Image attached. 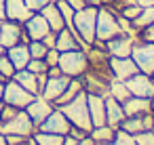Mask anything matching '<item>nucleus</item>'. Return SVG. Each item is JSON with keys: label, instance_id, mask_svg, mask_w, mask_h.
Instances as JSON below:
<instances>
[{"label": "nucleus", "instance_id": "1", "mask_svg": "<svg viewBox=\"0 0 154 145\" xmlns=\"http://www.w3.org/2000/svg\"><path fill=\"white\" fill-rule=\"evenodd\" d=\"M74 32L78 36V40L82 42L85 51L95 42V25H97V9L95 7H85L80 11L74 13Z\"/></svg>", "mask_w": 154, "mask_h": 145}, {"label": "nucleus", "instance_id": "2", "mask_svg": "<svg viewBox=\"0 0 154 145\" xmlns=\"http://www.w3.org/2000/svg\"><path fill=\"white\" fill-rule=\"evenodd\" d=\"M57 109H61V114L70 120L72 126H78V128L91 132L93 122H91V116H89V105H87V93H85V90H82L80 95H76L70 103L59 105Z\"/></svg>", "mask_w": 154, "mask_h": 145}, {"label": "nucleus", "instance_id": "3", "mask_svg": "<svg viewBox=\"0 0 154 145\" xmlns=\"http://www.w3.org/2000/svg\"><path fill=\"white\" fill-rule=\"evenodd\" d=\"M59 70L61 74H66L68 78H80L87 70H89V59H87V51L85 49H74V51H66L59 55Z\"/></svg>", "mask_w": 154, "mask_h": 145}, {"label": "nucleus", "instance_id": "4", "mask_svg": "<svg viewBox=\"0 0 154 145\" xmlns=\"http://www.w3.org/2000/svg\"><path fill=\"white\" fill-rule=\"evenodd\" d=\"M122 30L118 25V17L114 11H110L108 7H99L97 9V25H95V40L99 42H108L116 36H120Z\"/></svg>", "mask_w": 154, "mask_h": 145}, {"label": "nucleus", "instance_id": "5", "mask_svg": "<svg viewBox=\"0 0 154 145\" xmlns=\"http://www.w3.org/2000/svg\"><path fill=\"white\" fill-rule=\"evenodd\" d=\"M38 130V126L32 122V118L28 116L26 109H19L17 116H13L7 122H0V132L2 135H19V137H32Z\"/></svg>", "mask_w": 154, "mask_h": 145}, {"label": "nucleus", "instance_id": "6", "mask_svg": "<svg viewBox=\"0 0 154 145\" xmlns=\"http://www.w3.org/2000/svg\"><path fill=\"white\" fill-rule=\"evenodd\" d=\"M131 59L135 61L139 72L152 76V72H154V42L137 38L133 44V51H131Z\"/></svg>", "mask_w": 154, "mask_h": 145}, {"label": "nucleus", "instance_id": "7", "mask_svg": "<svg viewBox=\"0 0 154 145\" xmlns=\"http://www.w3.org/2000/svg\"><path fill=\"white\" fill-rule=\"evenodd\" d=\"M38 95H32L30 90H26L19 82H15L13 78L7 80L5 84V95H2V101L7 105H13V107H19V109H26Z\"/></svg>", "mask_w": 154, "mask_h": 145}, {"label": "nucleus", "instance_id": "8", "mask_svg": "<svg viewBox=\"0 0 154 145\" xmlns=\"http://www.w3.org/2000/svg\"><path fill=\"white\" fill-rule=\"evenodd\" d=\"M0 42H2L5 49H11L19 42H30L26 32H23V23H17V21H9L5 19L2 23H0Z\"/></svg>", "mask_w": 154, "mask_h": 145}, {"label": "nucleus", "instance_id": "9", "mask_svg": "<svg viewBox=\"0 0 154 145\" xmlns=\"http://www.w3.org/2000/svg\"><path fill=\"white\" fill-rule=\"evenodd\" d=\"M129 93L133 97H143V99H152L154 97V78L150 74L137 72L135 76H131L129 80H125Z\"/></svg>", "mask_w": 154, "mask_h": 145}, {"label": "nucleus", "instance_id": "10", "mask_svg": "<svg viewBox=\"0 0 154 145\" xmlns=\"http://www.w3.org/2000/svg\"><path fill=\"white\" fill-rule=\"evenodd\" d=\"M118 128L129 132V135H137L141 130H152L154 128V114L148 111V114H141V116H129L120 122Z\"/></svg>", "mask_w": 154, "mask_h": 145}, {"label": "nucleus", "instance_id": "11", "mask_svg": "<svg viewBox=\"0 0 154 145\" xmlns=\"http://www.w3.org/2000/svg\"><path fill=\"white\" fill-rule=\"evenodd\" d=\"M110 70H112L114 80H122V82L139 72V67L135 65L131 57H110Z\"/></svg>", "mask_w": 154, "mask_h": 145}, {"label": "nucleus", "instance_id": "12", "mask_svg": "<svg viewBox=\"0 0 154 145\" xmlns=\"http://www.w3.org/2000/svg\"><path fill=\"white\" fill-rule=\"evenodd\" d=\"M80 82H82V88H85L87 95H99V97H108L110 95V82L103 80L101 76L89 72V70L80 76Z\"/></svg>", "mask_w": 154, "mask_h": 145}, {"label": "nucleus", "instance_id": "13", "mask_svg": "<svg viewBox=\"0 0 154 145\" xmlns=\"http://www.w3.org/2000/svg\"><path fill=\"white\" fill-rule=\"evenodd\" d=\"M70 126H72V124H70V120L61 114V109H57V107H55V109L51 111V116H49L40 126H38V130L53 132V135H63V137H66V135L70 132Z\"/></svg>", "mask_w": 154, "mask_h": 145}, {"label": "nucleus", "instance_id": "14", "mask_svg": "<svg viewBox=\"0 0 154 145\" xmlns=\"http://www.w3.org/2000/svg\"><path fill=\"white\" fill-rule=\"evenodd\" d=\"M135 40H137V36L120 34V36L108 40V42H106V49H108L110 57H131V51H133Z\"/></svg>", "mask_w": 154, "mask_h": 145}, {"label": "nucleus", "instance_id": "15", "mask_svg": "<svg viewBox=\"0 0 154 145\" xmlns=\"http://www.w3.org/2000/svg\"><path fill=\"white\" fill-rule=\"evenodd\" d=\"M68 84H70V78H68L66 74H61V76H49V78H47V84H45V88H42V93H40V97H45L47 101L55 103V101L63 95V90H66Z\"/></svg>", "mask_w": 154, "mask_h": 145}, {"label": "nucleus", "instance_id": "16", "mask_svg": "<svg viewBox=\"0 0 154 145\" xmlns=\"http://www.w3.org/2000/svg\"><path fill=\"white\" fill-rule=\"evenodd\" d=\"M53 109H55V105H53L51 101H47L45 97H40V95H38V97H36V99L26 107L28 116L32 118V122H34L36 126H40V124L51 116V111H53Z\"/></svg>", "mask_w": 154, "mask_h": 145}, {"label": "nucleus", "instance_id": "17", "mask_svg": "<svg viewBox=\"0 0 154 145\" xmlns=\"http://www.w3.org/2000/svg\"><path fill=\"white\" fill-rule=\"evenodd\" d=\"M23 32H26L28 40H42V38L51 32V28H49L47 19H45L40 13H34V15L23 23Z\"/></svg>", "mask_w": 154, "mask_h": 145}, {"label": "nucleus", "instance_id": "18", "mask_svg": "<svg viewBox=\"0 0 154 145\" xmlns=\"http://www.w3.org/2000/svg\"><path fill=\"white\" fill-rule=\"evenodd\" d=\"M5 11H7V19L9 21H17V23H26L34 15L23 0H7V2H5Z\"/></svg>", "mask_w": 154, "mask_h": 145}, {"label": "nucleus", "instance_id": "19", "mask_svg": "<svg viewBox=\"0 0 154 145\" xmlns=\"http://www.w3.org/2000/svg\"><path fill=\"white\" fill-rule=\"evenodd\" d=\"M87 105H89V116H91L93 126H103L106 124V97L87 95Z\"/></svg>", "mask_w": 154, "mask_h": 145}, {"label": "nucleus", "instance_id": "20", "mask_svg": "<svg viewBox=\"0 0 154 145\" xmlns=\"http://www.w3.org/2000/svg\"><path fill=\"white\" fill-rule=\"evenodd\" d=\"M125 118H127V116H125L122 103L108 95V97H106V124L112 126V128H118Z\"/></svg>", "mask_w": 154, "mask_h": 145}, {"label": "nucleus", "instance_id": "21", "mask_svg": "<svg viewBox=\"0 0 154 145\" xmlns=\"http://www.w3.org/2000/svg\"><path fill=\"white\" fill-rule=\"evenodd\" d=\"M7 57L11 59V63H13V67H15V70H26V67H28V63H30V59H32L30 49H28V44H26V42H19V44H15V46L7 49Z\"/></svg>", "mask_w": 154, "mask_h": 145}, {"label": "nucleus", "instance_id": "22", "mask_svg": "<svg viewBox=\"0 0 154 145\" xmlns=\"http://www.w3.org/2000/svg\"><path fill=\"white\" fill-rule=\"evenodd\" d=\"M55 49L59 53H66V51H74V49H82V42L78 40V36L70 30V28H63L57 32V42H55Z\"/></svg>", "mask_w": 154, "mask_h": 145}, {"label": "nucleus", "instance_id": "23", "mask_svg": "<svg viewBox=\"0 0 154 145\" xmlns=\"http://www.w3.org/2000/svg\"><path fill=\"white\" fill-rule=\"evenodd\" d=\"M122 109H125V116H141V114H148L152 111V99H143V97H129L125 103H122Z\"/></svg>", "mask_w": 154, "mask_h": 145}, {"label": "nucleus", "instance_id": "24", "mask_svg": "<svg viewBox=\"0 0 154 145\" xmlns=\"http://www.w3.org/2000/svg\"><path fill=\"white\" fill-rule=\"evenodd\" d=\"M40 15L47 19L51 32H59V30L66 28V21H63V17H61V11H59V7H57L55 2H49V4L40 11Z\"/></svg>", "mask_w": 154, "mask_h": 145}, {"label": "nucleus", "instance_id": "25", "mask_svg": "<svg viewBox=\"0 0 154 145\" xmlns=\"http://www.w3.org/2000/svg\"><path fill=\"white\" fill-rule=\"evenodd\" d=\"M13 80L19 82V84H21L26 90H30L32 95H40V90H38V78H36V74H32L30 70H17L15 76H13Z\"/></svg>", "mask_w": 154, "mask_h": 145}, {"label": "nucleus", "instance_id": "26", "mask_svg": "<svg viewBox=\"0 0 154 145\" xmlns=\"http://www.w3.org/2000/svg\"><path fill=\"white\" fill-rule=\"evenodd\" d=\"M89 137L93 139L95 145H103V143L114 141V137H116V128H112V126H108V124H103V126H93L91 132H89Z\"/></svg>", "mask_w": 154, "mask_h": 145}, {"label": "nucleus", "instance_id": "27", "mask_svg": "<svg viewBox=\"0 0 154 145\" xmlns=\"http://www.w3.org/2000/svg\"><path fill=\"white\" fill-rule=\"evenodd\" d=\"M85 88H82V82H80V78H70V84L66 86V90H63V95L53 103L55 107H59V105H66V103H70L76 95H80Z\"/></svg>", "mask_w": 154, "mask_h": 145}, {"label": "nucleus", "instance_id": "28", "mask_svg": "<svg viewBox=\"0 0 154 145\" xmlns=\"http://www.w3.org/2000/svg\"><path fill=\"white\" fill-rule=\"evenodd\" d=\"M131 23H133V28H135V32H137V36H139L148 25H152V23H154V7H141L139 17H137V19H133Z\"/></svg>", "mask_w": 154, "mask_h": 145}, {"label": "nucleus", "instance_id": "29", "mask_svg": "<svg viewBox=\"0 0 154 145\" xmlns=\"http://www.w3.org/2000/svg\"><path fill=\"white\" fill-rule=\"evenodd\" d=\"M32 139L38 145H63V135H53V132H45V130H36L32 135Z\"/></svg>", "mask_w": 154, "mask_h": 145}, {"label": "nucleus", "instance_id": "30", "mask_svg": "<svg viewBox=\"0 0 154 145\" xmlns=\"http://www.w3.org/2000/svg\"><path fill=\"white\" fill-rule=\"evenodd\" d=\"M110 97H114L116 101H120V103H125L129 97H133L131 93H129V88H127V84L122 82V80H112L110 82Z\"/></svg>", "mask_w": 154, "mask_h": 145}, {"label": "nucleus", "instance_id": "31", "mask_svg": "<svg viewBox=\"0 0 154 145\" xmlns=\"http://www.w3.org/2000/svg\"><path fill=\"white\" fill-rule=\"evenodd\" d=\"M55 4H57V7H59V11H61V17H63V21H66V28H70V30L74 32L72 21H74V13H76V11L66 2V0H55ZM74 34H76V32H74ZM82 49H85V46H82Z\"/></svg>", "mask_w": 154, "mask_h": 145}, {"label": "nucleus", "instance_id": "32", "mask_svg": "<svg viewBox=\"0 0 154 145\" xmlns=\"http://www.w3.org/2000/svg\"><path fill=\"white\" fill-rule=\"evenodd\" d=\"M28 49H30L32 59H45V55H47V51H49V46H47L42 40H30V42H28Z\"/></svg>", "mask_w": 154, "mask_h": 145}, {"label": "nucleus", "instance_id": "33", "mask_svg": "<svg viewBox=\"0 0 154 145\" xmlns=\"http://www.w3.org/2000/svg\"><path fill=\"white\" fill-rule=\"evenodd\" d=\"M103 145H135V141H133V135H129V132L116 128V137H114V141L103 143Z\"/></svg>", "mask_w": 154, "mask_h": 145}, {"label": "nucleus", "instance_id": "34", "mask_svg": "<svg viewBox=\"0 0 154 145\" xmlns=\"http://www.w3.org/2000/svg\"><path fill=\"white\" fill-rule=\"evenodd\" d=\"M15 72H17V70L13 67L11 59H9V57H7V53H5L2 57H0V74H2L7 80H11V78L15 76Z\"/></svg>", "mask_w": 154, "mask_h": 145}, {"label": "nucleus", "instance_id": "35", "mask_svg": "<svg viewBox=\"0 0 154 145\" xmlns=\"http://www.w3.org/2000/svg\"><path fill=\"white\" fill-rule=\"evenodd\" d=\"M129 4H137L135 0H103V7H108L110 11H114V13H120L125 7H129Z\"/></svg>", "mask_w": 154, "mask_h": 145}, {"label": "nucleus", "instance_id": "36", "mask_svg": "<svg viewBox=\"0 0 154 145\" xmlns=\"http://www.w3.org/2000/svg\"><path fill=\"white\" fill-rule=\"evenodd\" d=\"M135 145H154V130H141L137 135H133Z\"/></svg>", "mask_w": 154, "mask_h": 145}, {"label": "nucleus", "instance_id": "37", "mask_svg": "<svg viewBox=\"0 0 154 145\" xmlns=\"http://www.w3.org/2000/svg\"><path fill=\"white\" fill-rule=\"evenodd\" d=\"M26 70H30L32 74H47L49 72V65H47L45 59H30V63H28Z\"/></svg>", "mask_w": 154, "mask_h": 145}, {"label": "nucleus", "instance_id": "38", "mask_svg": "<svg viewBox=\"0 0 154 145\" xmlns=\"http://www.w3.org/2000/svg\"><path fill=\"white\" fill-rule=\"evenodd\" d=\"M139 13H141V7H139V4H129V7H125V9H122L120 13H116V15H120V17L133 21V19L139 17Z\"/></svg>", "mask_w": 154, "mask_h": 145}, {"label": "nucleus", "instance_id": "39", "mask_svg": "<svg viewBox=\"0 0 154 145\" xmlns=\"http://www.w3.org/2000/svg\"><path fill=\"white\" fill-rule=\"evenodd\" d=\"M23 2L28 4V9H30L32 13H40L49 2H53V0H23Z\"/></svg>", "mask_w": 154, "mask_h": 145}, {"label": "nucleus", "instance_id": "40", "mask_svg": "<svg viewBox=\"0 0 154 145\" xmlns=\"http://www.w3.org/2000/svg\"><path fill=\"white\" fill-rule=\"evenodd\" d=\"M17 111H19V107H13V105H2V109H0V120L2 122H7V120H11L13 116H17Z\"/></svg>", "mask_w": 154, "mask_h": 145}, {"label": "nucleus", "instance_id": "41", "mask_svg": "<svg viewBox=\"0 0 154 145\" xmlns=\"http://www.w3.org/2000/svg\"><path fill=\"white\" fill-rule=\"evenodd\" d=\"M59 55H61V53H59L57 49H49V51H47V55H45L47 65H49V67H55V65L59 63Z\"/></svg>", "mask_w": 154, "mask_h": 145}, {"label": "nucleus", "instance_id": "42", "mask_svg": "<svg viewBox=\"0 0 154 145\" xmlns=\"http://www.w3.org/2000/svg\"><path fill=\"white\" fill-rule=\"evenodd\" d=\"M70 137H74L76 141H82V139H87L89 137V132L87 130H82V128H78V126H70V132H68Z\"/></svg>", "mask_w": 154, "mask_h": 145}, {"label": "nucleus", "instance_id": "43", "mask_svg": "<svg viewBox=\"0 0 154 145\" xmlns=\"http://www.w3.org/2000/svg\"><path fill=\"white\" fill-rule=\"evenodd\" d=\"M7 137V145H21V143H26V141H30L28 137H19V135H5Z\"/></svg>", "mask_w": 154, "mask_h": 145}, {"label": "nucleus", "instance_id": "44", "mask_svg": "<svg viewBox=\"0 0 154 145\" xmlns=\"http://www.w3.org/2000/svg\"><path fill=\"white\" fill-rule=\"evenodd\" d=\"M139 38H141V40H148V42H154V23L148 25V28L139 34Z\"/></svg>", "mask_w": 154, "mask_h": 145}, {"label": "nucleus", "instance_id": "45", "mask_svg": "<svg viewBox=\"0 0 154 145\" xmlns=\"http://www.w3.org/2000/svg\"><path fill=\"white\" fill-rule=\"evenodd\" d=\"M42 42H45L49 49H55V42H57V32H49V34L42 38Z\"/></svg>", "mask_w": 154, "mask_h": 145}, {"label": "nucleus", "instance_id": "46", "mask_svg": "<svg viewBox=\"0 0 154 145\" xmlns=\"http://www.w3.org/2000/svg\"><path fill=\"white\" fill-rule=\"evenodd\" d=\"M66 2L74 9V11H80V9H85L87 7V2H85V0H66Z\"/></svg>", "mask_w": 154, "mask_h": 145}, {"label": "nucleus", "instance_id": "47", "mask_svg": "<svg viewBox=\"0 0 154 145\" xmlns=\"http://www.w3.org/2000/svg\"><path fill=\"white\" fill-rule=\"evenodd\" d=\"M85 2H87V7H95V9L103 7V0H85Z\"/></svg>", "mask_w": 154, "mask_h": 145}, {"label": "nucleus", "instance_id": "48", "mask_svg": "<svg viewBox=\"0 0 154 145\" xmlns=\"http://www.w3.org/2000/svg\"><path fill=\"white\" fill-rule=\"evenodd\" d=\"M63 145H78V141H76L74 137H70V135H66V137H63Z\"/></svg>", "mask_w": 154, "mask_h": 145}, {"label": "nucleus", "instance_id": "49", "mask_svg": "<svg viewBox=\"0 0 154 145\" xmlns=\"http://www.w3.org/2000/svg\"><path fill=\"white\" fill-rule=\"evenodd\" d=\"M5 2H7V0H0V21H5V19H7V11H5Z\"/></svg>", "mask_w": 154, "mask_h": 145}, {"label": "nucleus", "instance_id": "50", "mask_svg": "<svg viewBox=\"0 0 154 145\" xmlns=\"http://www.w3.org/2000/svg\"><path fill=\"white\" fill-rule=\"evenodd\" d=\"M139 7H154V0H135Z\"/></svg>", "mask_w": 154, "mask_h": 145}, {"label": "nucleus", "instance_id": "51", "mask_svg": "<svg viewBox=\"0 0 154 145\" xmlns=\"http://www.w3.org/2000/svg\"><path fill=\"white\" fill-rule=\"evenodd\" d=\"M78 145H95V143H93V139H91V137H87V139L78 141Z\"/></svg>", "mask_w": 154, "mask_h": 145}, {"label": "nucleus", "instance_id": "52", "mask_svg": "<svg viewBox=\"0 0 154 145\" xmlns=\"http://www.w3.org/2000/svg\"><path fill=\"white\" fill-rule=\"evenodd\" d=\"M0 145H7V137H5L2 132H0Z\"/></svg>", "mask_w": 154, "mask_h": 145}, {"label": "nucleus", "instance_id": "53", "mask_svg": "<svg viewBox=\"0 0 154 145\" xmlns=\"http://www.w3.org/2000/svg\"><path fill=\"white\" fill-rule=\"evenodd\" d=\"M2 95H5V82H0V99H2Z\"/></svg>", "mask_w": 154, "mask_h": 145}, {"label": "nucleus", "instance_id": "54", "mask_svg": "<svg viewBox=\"0 0 154 145\" xmlns=\"http://www.w3.org/2000/svg\"><path fill=\"white\" fill-rule=\"evenodd\" d=\"M5 53H7V49H5V46H2V42H0V57H2V55H5Z\"/></svg>", "mask_w": 154, "mask_h": 145}, {"label": "nucleus", "instance_id": "55", "mask_svg": "<svg viewBox=\"0 0 154 145\" xmlns=\"http://www.w3.org/2000/svg\"><path fill=\"white\" fill-rule=\"evenodd\" d=\"M28 143H30V145H38V143H36V141H34V139H30V141H28Z\"/></svg>", "mask_w": 154, "mask_h": 145}, {"label": "nucleus", "instance_id": "56", "mask_svg": "<svg viewBox=\"0 0 154 145\" xmlns=\"http://www.w3.org/2000/svg\"><path fill=\"white\" fill-rule=\"evenodd\" d=\"M2 105H5V101H2V99H0V109H2Z\"/></svg>", "mask_w": 154, "mask_h": 145}, {"label": "nucleus", "instance_id": "57", "mask_svg": "<svg viewBox=\"0 0 154 145\" xmlns=\"http://www.w3.org/2000/svg\"><path fill=\"white\" fill-rule=\"evenodd\" d=\"M152 109H154V97H152Z\"/></svg>", "mask_w": 154, "mask_h": 145}, {"label": "nucleus", "instance_id": "58", "mask_svg": "<svg viewBox=\"0 0 154 145\" xmlns=\"http://www.w3.org/2000/svg\"><path fill=\"white\" fill-rule=\"evenodd\" d=\"M21 145H30V143H28V141H26V143H21Z\"/></svg>", "mask_w": 154, "mask_h": 145}, {"label": "nucleus", "instance_id": "59", "mask_svg": "<svg viewBox=\"0 0 154 145\" xmlns=\"http://www.w3.org/2000/svg\"><path fill=\"white\" fill-rule=\"evenodd\" d=\"M152 78H154V72H152Z\"/></svg>", "mask_w": 154, "mask_h": 145}, {"label": "nucleus", "instance_id": "60", "mask_svg": "<svg viewBox=\"0 0 154 145\" xmlns=\"http://www.w3.org/2000/svg\"><path fill=\"white\" fill-rule=\"evenodd\" d=\"M152 114H154V109H152Z\"/></svg>", "mask_w": 154, "mask_h": 145}, {"label": "nucleus", "instance_id": "61", "mask_svg": "<svg viewBox=\"0 0 154 145\" xmlns=\"http://www.w3.org/2000/svg\"><path fill=\"white\" fill-rule=\"evenodd\" d=\"M0 122H2V120H0Z\"/></svg>", "mask_w": 154, "mask_h": 145}, {"label": "nucleus", "instance_id": "62", "mask_svg": "<svg viewBox=\"0 0 154 145\" xmlns=\"http://www.w3.org/2000/svg\"><path fill=\"white\" fill-rule=\"evenodd\" d=\"M152 130H154V128H152Z\"/></svg>", "mask_w": 154, "mask_h": 145}]
</instances>
